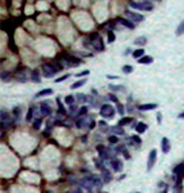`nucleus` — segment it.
Instances as JSON below:
<instances>
[{"label":"nucleus","mask_w":184,"mask_h":193,"mask_svg":"<svg viewBox=\"0 0 184 193\" xmlns=\"http://www.w3.org/2000/svg\"><path fill=\"white\" fill-rule=\"evenodd\" d=\"M62 69V66H61L59 62L57 63H45L43 64V75L45 77H53L57 72H59Z\"/></svg>","instance_id":"obj_1"},{"label":"nucleus","mask_w":184,"mask_h":193,"mask_svg":"<svg viewBox=\"0 0 184 193\" xmlns=\"http://www.w3.org/2000/svg\"><path fill=\"white\" fill-rule=\"evenodd\" d=\"M89 40H90V44L93 45V48L95 49V50H99V51L104 50V43L98 33H91Z\"/></svg>","instance_id":"obj_2"},{"label":"nucleus","mask_w":184,"mask_h":193,"mask_svg":"<svg viewBox=\"0 0 184 193\" xmlns=\"http://www.w3.org/2000/svg\"><path fill=\"white\" fill-rule=\"evenodd\" d=\"M99 115L102 117L106 118H112L115 116V108L112 107L111 104H103L101 107V111H99Z\"/></svg>","instance_id":"obj_3"},{"label":"nucleus","mask_w":184,"mask_h":193,"mask_svg":"<svg viewBox=\"0 0 184 193\" xmlns=\"http://www.w3.org/2000/svg\"><path fill=\"white\" fill-rule=\"evenodd\" d=\"M130 5L135 9H139V10H152L153 9V5L151 4L148 0H144V1H130Z\"/></svg>","instance_id":"obj_4"},{"label":"nucleus","mask_w":184,"mask_h":193,"mask_svg":"<svg viewBox=\"0 0 184 193\" xmlns=\"http://www.w3.org/2000/svg\"><path fill=\"white\" fill-rule=\"evenodd\" d=\"M156 160H157V151H156V149H152V151L149 152V154H148V162H147L148 171L153 169V166H155V164H156Z\"/></svg>","instance_id":"obj_5"},{"label":"nucleus","mask_w":184,"mask_h":193,"mask_svg":"<svg viewBox=\"0 0 184 193\" xmlns=\"http://www.w3.org/2000/svg\"><path fill=\"white\" fill-rule=\"evenodd\" d=\"M125 15L129 17V19L134 21V22H142V21H144V17H143L142 14L135 13V12H131V10H129V9L125 10Z\"/></svg>","instance_id":"obj_6"},{"label":"nucleus","mask_w":184,"mask_h":193,"mask_svg":"<svg viewBox=\"0 0 184 193\" xmlns=\"http://www.w3.org/2000/svg\"><path fill=\"white\" fill-rule=\"evenodd\" d=\"M65 61H66V63H67V66H70V67L80 66V64L83 63V61H80L79 58H75V57H70V55L66 57Z\"/></svg>","instance_id":"obj_7"},{"label":"nucleus","mask_w":184,"mask_h":193,"mask_svg":"<svg viewBox=\"0 0 184 193\" xmlns=\"http://www.w3.org/2000/svg\"><path fill=\"white\" fill-rule=\"evenodd\" d=\"M29 73H30V71L27 68H23V69H21V71H18L16 73V79L18 80V81H21V82H25L27 80V76H29Z\"/></svg>","instance_id":"obj_8"},{"label":"nucleus","mask_w":184,"mask_h":193,"mask_svg":"<svg viewBox=\"0 0 184 193\" xmlns=\"http://www.w3.org/2000/svg\"><path fill=\"white\" fill-rule=\"evenodd\" d=\"M170 140H169L166 136H163L162 139H161V149H162L163 153H169L170 152Z\"/></svg>","instance_id":"obj_9"},{"label":"nucleus","mask_w":184,"mask_h":193,"mask_svg":"<svg viewBox=\"0 0 184 193\" xmlns=\"http://www.w3.org/2000/svg\"><path fill=\"white\" fill-rule=\"evenodd\" d=\"M109 164H111V166H112V169L115 170V171L116 172H120L122 170V167H124V165H122V162L120 161V160H111V162H109Z\"/></svg>","instance_id":"obj_10"},{"label":"nucleus","mask_w":184,"mask_h":193,"mask_svg":"<svg viewBox=\"0 0 184 193\" xmlns=\"http://www.w3.org/2000/svg\"><path fill=\"white\" fill-rule=\"evenodd\" d=\"M117 22H119L120 25L125 26V27L130 28V30H133V28L135 27V25H134V23H133L130 19H125V18H117Z\"/></svg>","instance_id":"obj_11"},{"label":"nucleus","mask_w":184,"mask_h":193,"mask_svg":"<svg viewBox=\"0 0 184 193\" xmlns=\"http://www.w3.org/2000/svg\"><path fill=\"white\" fill-rule=\"evenodd\" d=\"M157 108V104L156 103H145V104H139L138 106V110L139 111H151Z\"/></svg>","instance_id":"obj_12"},{"label":"nucleus","mask_w":184,"mask_h":193,"mask_svg":"<svg viewBox=\"0 0 184 193\" xmlns=\"http://www.w3.org/2000/svg\"><path fill=\"white\" fill-rule=\"evenodd\" d=\"M40 108H41V113L44 116H49L50 113H52V107H50L48 103H45V102L40 104Z\"/></svg>","instance_id":"obj_13"},{"label":"nucleus","mask_w":184,"mask_h":193,"mask_svg":"<svg viewBox=\"0 0 184 193\" xmlns=\"http://www.w3.org/2000/svg\"><path fill=\"white\" fill-rule=\"evenodd\" d=\"M137 61H138V63H140V64H149V63H152L153 62V58L152 57H149V55H143L142 58L137 59Z\"/></svg>","instance_id":"obj_14"},{"label":"nucleus","mask_w":184,"mask_h":193,"mask_svg":"<svg viewBox=\"0 0 184 193\" xmlns=\"http://www.w3.org/2000/svg\"><path fill=\"white\" fill-rule=\"evenodd\" d=\"M147 124H144V122H138L137 124V131H138V134H143V133H145L147 131Z\"/></svg>","instance_id":"obj_15"},{"label":"nucleus","mask_w":184,"mask_h":193,"mask_svg":"<svg viewBox=\"0 0 184 193\" xmlns=\"http://www.w3.org/2000/svg\"><path fill=\"white\" fill-rule=\"evenodd\" d=\"M85 82H86V80H85V79L77 80V81H75L72 85H71V89H72V90H75V89H77V87H81L83 85H85Z\"/></svg>","instance_id":"obj_16"},{"label":"nucleus","mask_w":184,"mask_h":193,"mask_svg":"<svg viewBox=\"0 0 184 193\" xmlns=\"http://www.w3.org/2000/svg\"><path fill=\"white\" fill-rule=\"evenodd\" d=\"M53 94V90L52 89H44L41 90V91H39L36 95H35V98H40V97H45V95H50Z\"/></svg>","instance_id":"obj_17"},{"label":"nucleus","mask_w":184,"mask_h":193,"mask_svg":"<svg viewBox=\"0 0 184 193\" xmlns=\"http://www.w3.org/2000/svg\"><path fill=\"white\" fill-rule=\"evenodd\" d=\"M31 80L34 82H40V73L37 69H34V71L31 72Z\"/></svg>","instance_id":"obj_18"},{"label":"nucleus","mask_w":184,"mask_h":193,"mask_svg":"<svg viewBox=\"0 0 184 193\" xmlns=\"http://www.w3.org/2000/svg\"><path fill=\"white\" fill-rule=\"evenodd\" d=\"M144 55V49H137V50L133 53V57H134L135 59H139V58H142V57Z\"/></svg>","instance_id":"obj_19"},{"label":"nucleus","mask_w":184,"mask_h":193,"mask_svg":"<svg viewBox=\"0 0 184 193\" xmlns=\"http://www.w3.org/2000/svg\"><path fill=\"white\" fill-rule=\"evenodd\" d=\"M108 87L111 90H115V91H124L125 90V86H122V85H113V84H109Z\"/></svg>","instance_id":"obj_20"},{"label":"nucleus","mask_w":184,"mask_h":193,"mask_svg":"<svg viewBox=\"0 0 184 193\" xmlns=\"http://www.w3.org/2000/svg\"><path fill=\"white\" fill-rule=\"evenodd\" d=\"M133 121V118L131 117H124V118H121V120L119 121V126H125V125H129L130 122Z\"/></svg>","instance_id":"obj_21"},{"label":"nucleus","mask_w":184,"mask_h":193,"mask_svg":"<svg viewBox=\"0 0 184 193\" xmlns=\"http://www.w3.org/2000/svg\"><path fill=\"white\" fill-rule=\"evenodd\" d=\"M134 44L135 45H145L147 44V39L144 37V36H142V37H138L134 40Z\"/></svg>","instance_id":"obj_22"},{"label":"nucleus","mask_w":184,"mask_h":193,"mask_svg":"<svg viewBox=\"0 0 184 193\" xmlns=\"http://www.w3.org/2000/svg\"><path fill=\"white\" fill-rule=\"evenodd\" d=\"M76 99H77V102H80V103H85L89 98L86 97L85 94H81V93H79V94L76 95Z\"/></svg>","instance_id":"obj_23"},{"label":"nucleus","mask_w":184,"mask_h":193,"mask_svg":"<svg viewBox=\"0 0 184 193\" xmlns=\"http://www.w3.org/2000/svg\"><path fill=\"white\" fill-rule=\"evenodd\" d=\"M112 179V175L109 174L108 171H106V170H103V182L104 183H109Z\"/></svg>","instance_id":"obj_24"},{"label":"nucleus","mask_w":184,"mask_h":193,"mask_svg":"<svg viewBox=\"0 0 184 193\" xmlns=\"http://www.w3.org/2000/svg\"><path fill=\"white\" fill-rule=\"evenodd\" d=\"M65 102H66V104H67V106L75 104V97H73V95H67V97H66V99H65Z\"/></svg>","instance_id":"obj_25"},{"label":"nucleus","mask_w":184,"mask_h":193,"mask_svg":"<svg viewBox=\"0 0 184 193\" xmlns=\"http://www.w3.org/2000/svg\"><path fill=\"white\" fill-rule=\"evenodd\" d=\"M115 39H116V37H115V33L112 32L111 30L107 31V41L111 44V43H113V41H115Z\"/></svg>","instance_id":"obj_26"},{"label":"nucleus","mask_w":184,"mask_h":193,"mask_svg":"<svg viewBox=\"0 0 184 193\" xmlns=\"http://www.w3.org/2000/svg\"><path fill=\"white\" fill-rule=\"evenodd\" d=\"M55 100H57V104H58V112H59L61 115H65V113H66V110H65V107H63V104L61 103V100L58 99V98H57Z\"/></svg>","instance_id":"obj_27"},{"label":"nucleus","mask_w":184,"mask_h":193,"mask_svg":"<svg viewBox=\"0 0 184 193\" xmlns=\"http://www.w3.org/2000/svg\"><path fill=\"white\" fill-rule=\"evenodd\" d=\"M85 124H86V120H85L84 117H80L77 121H76V126H77L79 129L84 128V126H85Z\"/></svg>","instance_id":"obj_28"},{"label":"nucleus","mask_w":184,"mask_h":193,"mask_svg":"<svg viewBox=\"0 0 184 193\" xmlns=\"http://www.w3.org/2000/svg\"><path fill=\"white\" fill-rule=\"evenodd\" d=\"M13 116H14V118H16V121H18L19 118H21V110H19V107H16L13 110Z\"/></svg>","instance_id":"obj_29"},{"label":"nucleus","mask_w":184,"mask_h":193,"mask_svg":"<svg viewBox=\"0 0 184 193\" xmlns=\"http://www.w3.org/2000/svg\"><path fill=\"white\" fill-rule=\"evenodd\" d=\"M32 116H34V107H30L29 108V112H27V116H26V121L30 122L32 120Z\"/></svg>","instance_id":"obj_30"},{"label":"nucleus","mask_w":184,"mask_h":193,"mask_svg":"<svg viewBox=\"0 0 184 193\" xmlns=\"http://www.w3.org/2000/svg\"><path fill=\"white\" fill-rule=\"evenodd\" d=\"M184 33V21L180 23V25L178 26V28H176V35H183Z\"/></svg>","instance_id":"obj_31"},{"label":"nucleus","mask_w":184,"mask_h":193,"mask_svg":"<svg viewBox=\"0 0 184 193\" xmlns=\"http://www.w3.org/2000/svg\"><path fill=\"white\" fill-rule=\"evenodd\" d=\"M112 130H113V133H116V134H119V135H124V130H122V128L121 126H113L112 128Z\"/></svg>","instance_id":"obj_32"},{"label":"nucleus","mask_w":184,"mask_h":193,"mask_svg":"<svg viewBox=\"0 0 184 193\" xmlns=\"http://www.w3.org/2000/svg\"><path fill=\"white\" fill-rule=\"evenodd\" d=\"M88 113V107H85V106H83V107L79 110V112H77V116L79 117H81V116H84V115H86Z\"/></svg>","instance_id":"obj_33"},{"label":"nucleus","mask_w":184,"mask_h":193,"mask_svg":"<svg viewBox=\"0 0 184 193\" xmlns=\"http://www.w3.org/2000/svg\"><path fill=\"white\" fill-rule=\"evenodd\" d=\"M122 72H124V73H131L133 72V66H130V64L124 66L122 67Z\"/></svg>","instance_id":"obj_34"},{"label":"nucleus","mask_w":184,"mask_h":193,"mask_svg":"<svg viewBox=\"0 0 184 193\" xmlns=\"http://www.w3.org/2000/svg\"><path fill=\"white\" fill-rule=\"evenodd\" d=\"M116 110L119 111L120 115H124V113H125V108H124V106H122L121 103H117V108H116Z\"/></svg>","instance_id":"obj_35"},{"label":"nucleus","mask_w":184,"mask_h":193,"mask_svg":"<svg viewBox=\"0 0 184 193\" xmlns=\"http://www.w3.org/2000/svg\"><path fill=\"white\" fill-rule=\"evenodd\" d=\"M70 77V73H66V75H63L62 77H58L57 80H54V82H62V81H65L66 79H68Z\"/></svg>","instance_id":"obj_36"},{"label":"nucleus","mask_w":184,"mask_h":193,"mask_svg":"<svg viewBox=\"0 0 184 193\" xmlns=\"http://www.w3.org/2000/svg\"><path fill=\"white\" fill-rule=\"evenodd\" d=\"M40 126H41V118H36V120L34 121V128L40 129Z\"/></svg>","instance_id":"obj_37"},{"label":"nucleus","mask_w":184,"mask_h":193,"mask_svg":"<svg viewBox=\"0 0 184 193\" xmlns=\"http://www.w3.org/2000/svg\"><path fill=\"white\" fill-rule=\"evenodd\" d=\"M131 139H133V140H134L137 144H140V143H142V139H140V136H139V135H133V136H131Z\"/></svg>","instance_id":"obj_38"},{"label":"nucleus","mask_w":184,"mask_h":193,"mask_svg":"<svg viewBox=\"0 0 184 193\" xmlns=\"http://www.w3.org/2000/svg\"><path fill=\"white\" fill-rule=\"evenodd\" d=\"M9 72H3V73H1V80H3V81H9Z\"/></svg>","instance_id":"obj_39"},{"label":"nucleus","mask_w":184,"mask_h":193,"mask_svg":"<svg viewBox=\"0 0 184 193\" xmlns=\"http://www.w3.org/2000/svg\"><path fill=\"white\" fill-rule=\"evenodd\" d=\"M108 140L111 142L112 144H116L117 142H119V138H117V136H115V135H112V136H109V138H108Z\"/></svg>","instance_id":"obj_40"},{"label":"nucleus","mask_w":184,"mask_h":193,"mask_svg":"<svg viewBox=\"0 0 184 193\" xmlns=\"http://www.w3.org/2000/svg\"><path fill=\"white\" fill-rule=\"evenodd\" d=\"M90 72H89V69H85V71H83V72H79L77 75H76V77H81V76H85V75H89Z\"/></svg>","instance_id":"obj_41"},{"label":"nucleus","mask_w":184,"mask_h":193,"mask_svg":"<svg viewBox=\"0 0 184 193\" xmlns=\"http://www.w3.org/2000/svg\"><path fill=\"white\" fill-rule=\"evenodd\" d=\"M75 112H76V106H75V104L70 106V111H68V115H73Z\"/></svg>","instance_id":"obj_42"},{"label":"nucleus","mask_w":184,"mask_h":193,"mask_svg":"<svg viewBox=\"0 0 184 193\" xmlns=\"http://www.w3.org/2000/svg\"><path fill=\"white\" fill-rule=\"evenodd\" d=\"M108 98L112 100V102H115V103H119V99H117V98L115 97L113 94H108Z\"/></svg>","instance_id":"obj_43"},{"label":"nucleus","mask_w":184,"mask_h":193,"mask_svg":"<svg viewBox=\"0 0 184 193\" xmlns=\"http://www.w3.org/2000/svg\"><path fill=\"white\" fill-rule=\"evenodd\" d=\"M122 153H124L125 158H130V154H129V153H127V151H126V149H125V151H124V152H122Z\"/></svg>","instance_id":"obj_44"},{"label":"nucleus","mask_w":184,"mask_h":193,"mask_svg":"<svg viewBox=\"0 0 184 193\" xmlns=\"http://www.w3.org/2000/svg\"><path fill=\"white\" fill-rule=\"evenodd\" d=\"M157 120H158V124H160V122H161V120H162V115H161L160 112L157 113Z\"/></svg>","instance_id":"obj_45"},{"label":"nucleus","mask_w":184,"mask_h":193,"mask_svg":"<svg viewBox=\"0 0 184 193\" xmlns=\"http://www.w3.org/2000/svg\"><path fill=\"white\" fill-rule=\"evenodd\" d=\"M179 117H180V118H184V112H181L180 115H179Z\"/></svg>","instance_id":"obj_46"},{"label":"nucleus","mask_w":184,"mask_h":193,"mask_svg":"<svg viewBox=\"0 0 184 193\" xmlns=\"http://www.w3.org/2000/svg\"><path fill=\"white\" fill-rule=\"evenodd\" d=\"M73 193H81V190H80V189H77V190H75Z\"/></svg>","instance_id":"obj_47"},{"label":"nucleus","mask_w":184,"mask_h":193,"mask_svg":"<svg viewBox=\"0 0 184 193\" xmlns=\"http://www.w3.org/2000/svg\"><path fill=\"white\" fill-rule=\"evenodd\" d=\"M161 193H167V190H166V189H165V190H163V192H161Z\"/></svg>","instance_id":"obj_48"},{"label":"nucleus","mask_w":184,"mask_h":193,"mask_svg":"<svg viewBox=\"0 0 184 193\" xmlns=\"http://www.w3.org/2000/svg\"><path fill=\"white\" fill-rule=\"evenodd\" d=\"M133 193H140V192H133Z\"/></svg>","instance_id":"obj_49"},{"label":"nucleus","mask_w":184,"mask_h":193,"mask_svg":"<svg viewBox=\"0 0 184 193\" xmlns=\"http://www.w3.org/2000/svg\"><path fill=\"white\" fill-rule=\"evenodd\" d=\"M101 193H107V192H101Z\"/></svg>","instance_id":"obj_50"}]
</instances>
